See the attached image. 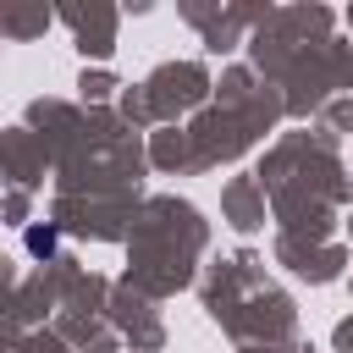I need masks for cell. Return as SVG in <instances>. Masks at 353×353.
I'll return each mask as SVG.
<instances>
[{
  "mask_svg": "<svg viewBox=\"0 0 353 353\" xmlns=\"http://www.w3.org/2000/svg\"><path fill=\"white\" fill-rule=\"evenodd\" d=\"M28 248H33V254H55V232H50V226H33V232H28Z\"/></svg>",
  "mask_w": 353,
  "mask_h": 353,
  "instance_id": "6da1fadb",
  "label": "cell"
}]
</instances>
